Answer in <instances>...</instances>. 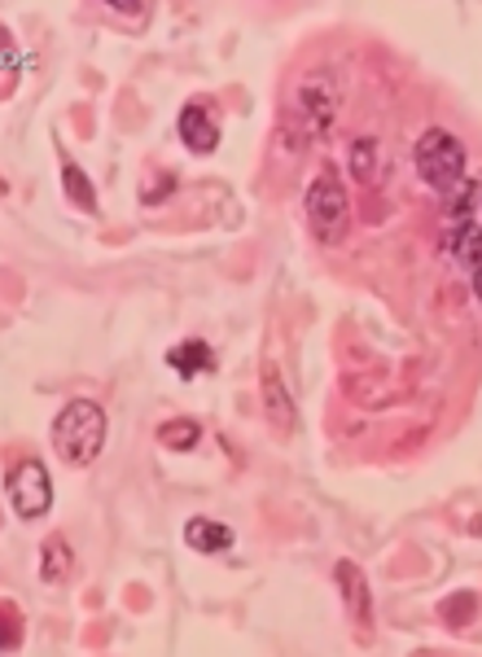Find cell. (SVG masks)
I'll use <instances>...</instances> for the list:
<instances>
[{
	"mask_svg": "<svg viewBox=\"0 0 482 657\" xmlns=\"http://www.w3.org/2000/svg\"><path fill=\"white\" fill-rule=\"evenodd\" d=\"M5 491H10V504L23 522H40L53 504V482H49V469L40 461H19L5 478Z\"/></svg>",
	"mask_w": 482,
	"mask_h": 657,
	"instance_id": "4",
	"label": "cell"
},
{
	"mask_svg": "<svg viewBox=\"0 0 482 657\" xmlns=\"http://www.w3.org/2000/svg\"><path fill=\"white\" fill-rule=\"evenodd\" d=\"M158 443L171 447V452H193L202 443V426L189 421V417H176V421H162L158 426Z\"/></svg>",
	"mask_w": 482,
	"mask_h": 657,
	"instance_id": "15",
	"label": "cell"
},
{
	"mask_svg": "<svg viewBox=\"0 0 482 657\" xmlns=\"http://www.w3.org/2000/svg\"><path fill=\"white\" fill-rule=\"evenodd\" d=\"M0 40H5V93H14L19 71H23V58H19V45H14V36H10V32L0 36Z\"/></svg>",
	"mask_w": 482,
	"mask_h": 657,
	"instance_id": "16",
	"label": "cell"
},
{
	"mask_svg": "<svg viewBox=\"0 0 482 657\" xmlns=\"http://www.w3.org/2000/svg\"><path fill=\"white\" fill-rule=\"evenodd\" d=\"M167 365H171V373H176V378L193 382V378L215 373V351H210L202 338H184V343H176V347L167 351Z\"/></svg>",
	"mask_w": 482,
	"mask_h": 657,
	"instance_id": "8",
	"label": "cell"
},
{
	"mask_svg": "<svg viewBox=\"0 0 482 657\" xmlns=\"http://www.w3.org/2000/svg\"><path fill=\"white\" fill-rule=\"evenodd\" d=\"M469 613H473V596L443 600V618H451V622H469Z\"/></svg>",
	"mask_w": 482,
	"mask_h": 657,
	"instance_id": "17",
	"label": "cell"
},
{
	"mask_svg": "<svg viewBox=\"0 0 482 657\" xmlns=\"http://www.w3.org/2000/svg\"><path fill=\"white\" fill-rule=\"evenodd\" d=\"M447 250L460 267H482V219H447Z\"/></svg>",
	"mask_w": 482,
	"mask_h": 657,
	"instance_id": "7",
	"label": "cell"
},
{
	"mask_svg": "<svg viewBox=\"0 0 482 657\" xmlns=\"http://www.w3.org/2000/svg\"><path fill=\"white\" fill-rule=\"evenodd\" d=\"M264 413H268V421H273L281 434L294 430V404H290V395H286V382H281L277 365H264Z\"/></svg>",
	"mask_w": 482,
	"mask_h": 657,
	"instance_id": "10",
	"label": "cell"
},
{
	"mask_svg": "<svg viewBox=\"0 0 482 657\" xmlns=\"http://www.w3.org/2000/svg\"><path fill=\"white\" fill-rule=\"evenodd\" d=\"M465 145L460 136L443 132V128H430L421 141H417V176L434 189V193H456L465 184Z\"/></svg>",
	"mask_w": 482,
	"mask_h": 657,
	"instance_id": "2",
	"label": "cell"
},
{
	"mask_svg": "<svg viewBox=\"0 0 482 657\" xmlns=\"http://www.w3.org/2000/svg\"><path fill=\"white\" fill-rule=\"evenodd\" d=\"M473 289H478V298H482V267L473 272Z\"/></svg>",
	"mask_w": 482,
	"mask_h": 657,
	"instance_id": "19",
	"label": "cell"
},
{
	"mask_svg": "<svg viewBox=\"0 0 482 657\" xmlns=\"http://www.w3.org/2000/svg\"><path fill=\"white\" fill-rule=\"evenodd\" d=\"M62 184H67V198L80 206V211H88V215H97V193H93V180L80 171V163H71V158H62Z\"/></svg>",
	"mask_w": 482,
	"mask_h": 657,
	"instance_id": "14",
	"label": "cell"
},
{
	"mask_svg": "<svg viewBox=\"0 0 482 657\" xmlns=\"http://www.w3.org/2000/svg\"><path fill=\"white\" fill-rule=\"evenodd\" d=\"M347 163H351V176H356L360 184H377V176H382V145H377L373 136H360V141L351 145Z\"/></svg>",
	"mask_w": 482,
	"mask_h": 657,
	"instance_id": "12",
	"label": "cell"
},
{
	"mask_svg": "<svg viewBox=\"0 0 482 657\" xmlns=\"http://www.w3.org/2000/svg\"><path fill=\"white\" fill-rule=\"evenodd\" d=\"M71 570H75V557H71V548L62 543V535L45 539V548H40V574H45V583H67Z\"/></svg>",
	"mask_w": 482,
	"mask_h": 657,
	"instance_id": "13",
	"label": "cell"
},
{
	"mask_svg": "<svg viewBox=\"0 0 482 657\" xmlns=\"http://www.w3.org/2000/svg\"><path fill=\"white\" fill-rule=\"evenodd\" d=\"M299 106H303V119H299V123H308V141L321 136V132H329V123H334V115H338V101H334V88H329V84L303 80ZM290 123H294V119H290Z\"/></svg>",
	"mask_w": 482,
	"mask_h": 657,
	"instance_id": "6",
	"label": "cell"
},
{
	"mask_svg": "<svg viewBox=\"0 0 482 657\" xmlns=\"http://www.w3.org/2000/svg\"><path fill=\"white\" fill-rule=\"evenodd\" d=\"M176 128H180V145H184L189 154H215V145H219V123H215V106H210V101H189V106L180 110Z\"/></svg>",
	"mask_w": 482,
	"mask_h": 657,
	"instance_id": "5",
	"label": "cell"
},
{
	"mask_svg": "<svg viewBox=\"0 0 482 657\" xmlns=\"http://www.w3.org/2000/svg\"><path fill=\"white\" fill-rule=\"evenodd\" d=\"M106 408L93 399H71L58 417H53V452L62 456L67 469H88L101 447H106Z\"/></svg>",
	"mask_w": 482,
	"mask_h": 657,
	"instance_id": "1",
	"label": "cell"
},
{
	"mask_svg": "<svg viewBox=\"0 0 482 657\" xmlns=\"http://www.w3.org/2000/svg\"><path fill=\"white\" fill-rule=\"evenodd\" d=\"M334 578H338V592L347 596L356 622L364 626V622H369V583H364L360 565H356V561H338V565H334Z\"/></svg>",
	"mask_w": 482,
	"mask_h": 657,
	"instance_id": "11",
	"label": "cell"
},
{
	"mask_svg": "<svg viewBox=\"0 0 482 657\" xmlns=\"http://www.w3.org/2000/svg\"><path fill=\"white\" fill-rule=\"evenodd\" d=\"M115 14H149V5H110Z\"/></svg>",
	"mask_w": 482,
	"mask_h": 657,
	"instance_id": "18",
	"label": "cell"
},
{
	"mask_svg": "<svg viewBox=\"0 0 482 657\" xmlns=\"http://www.w3.org/2000/svg\"><path fill=\"white\" fill-rule=\"evenodd\" d=\"M308 224L316 232V241L325 246H338L347 237V224H351V202H347V189L338 184L334 171H321L312 184H308Z\"/></svg>",
	"mask_w": 482,
	"mask_h": 657,
	"instance_id": "3",
	"label": "cell"
},
{
	"mask_svg": "<svg viewBox=\"0 0 482 657\" xmlns=\"http://www.w3.org/2000/svg\"><path fill=\"white\" fill-rule=\"evenodd\" d=\"M184 543L202 557H215V552H228L232 548V530L215 517H189L184 522Z\"/></svg>",
	"mask_w": 482,
	"mask_h": 657,
	"instance_id": "9",
	"label": "cell"
}]
</instances>
